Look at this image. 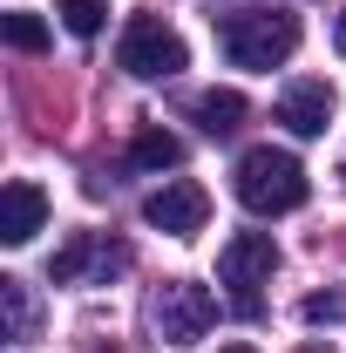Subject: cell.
Here are the masks:
<instances>
[{
  "label": "cell",
  "instance_id": "cell-11",
  "mask_svg": "<svg viewBox=\"0 0 346 353\" xmlns=\"http://www.w3.org/2000/svg\"><path fill=\"white\" fill-rule=\"evenodd\" d=\"M245 116H252V109H245L238 88H211V95H197V123H204V136H231Z\"/></svg>",
  "mask_w": 346,
  "mask_h": 353
},
{
  "label": "cell",
  "instance_id": "cell-1",
  "mask_svg": "<svg viewBox=\"0 0 346 353\" xmlns=\"http://www.w3.org/2000/svg\"><path fill=\"white\" fill-rule=\"evenodd\" d=\"M299 34L305 28H299L292 7H245V14H224V21H217L224 61H231V68H258V75H272L278 61H292Z\"/></svg>",
  "mask_w": 346,
  "mask_h": 353
},
{
  "label": "cell",
  "instance_id": "cell-3",
  "mask_svg": "<svg viewBox=\"0 0 346 353\" xmlns=\"http://www.w3.org/2000/svg\"><path fill=\"white\" fill-rule=\"evenodd\" d=\"M116 68L136 75V82H170V75L190 68V48H183V34L163 14H130V28L116 41Z\"/></svg>",
  "mask_w": 346,
  "mask_h": 353
},
{
  "label": "cell",
  "instance_id": "cell-2",
  "mask_svg": "<svg viewBox=\"0 0 346 353\" xmlns=\"http://www.w3.org/2000/svg\"><path fill=\"white\" fill-rule=\"evenodd\" d=\"M231 190H238V204L252 211V218H285V211H299L305 197H312V183H305V163L292 150H245L238 157V170H231Z\"/></svg>",
  "mask_w": 346,
  "mask_h": 353
},
{
  "label": "cell",
  "instance_id": "cell-7",
  "mask_svg": "<svg viewBox=\"0 0 346 353\" xmlns=\"http://www.w3.org/2000/svg\"><path fill=\"white\" fill-rule=\"evenodd\" d=\"M123 265H130V252H123V245H109V238H95V231H75V238L54 252L48 279H54V285H82V272L109 279V272H123Z\"/></svg>",
  "mask_w": 346,
  "mask_h": 353
},
{
  "label": "cell",
  "instance_id": "cell-5",
  "mask_svg": "<svg viewBox=\"0 0 346 353\" xmlns=\"http://www.w3.org/2000/svg\"><path fill=\"white\" fill-rule=\"evenodd\" d=\"M278 272V245H272V231H238V238H224V252H217V279L238 292V306L258 312V285Z\"/></svg>",
  "mask_w": 346,
  "mask_h": 353
},
{
  "label": "cell",
  "instance_id": "cell-18",
  "mask_svg": "<svg viewBox=\"0 0 346 353\" xmlns=\"http://www.w3.org/2000/svg\"><path fill=\"white\" fill-rule=\"evenodd\" d=\"M299 353H333V347H319V340H312V347H299Z\"/></svg>",
  "mask_w": 346,
  "mask_h": 353
},
{
  "label": "cell",
  "instance_id": "cell-14",
  "mask_svg": "<svg viewBox=\"0 0 346 353\" xmlns=\"http://www.w3.org/2000/svg\"><path fill=\"white\" fill-rule=\"evenodd\" d=\"M0 306H7V333H14V340H28L34 306H28V285H21V279H0Z\"/></svg>",
  "mask_w": 346,
  "mask_h": 353
},
{
  "label": "cell",
  "instance_id": "cell-15",
  "mask_svg": "<svg viewBox=\"0 0 346 353\" xmlns=\"http://www.w3.org/2000/svg\"><path fill=\"white\" fill-rule=\"evenodd\" d=\"M333 319H346V292H312L305 299V326H333Z\"/></svg>",
  "mask_w": 346,
  "mask_h": 353
},
{
  "label": "cell",
  "instance_id": "cell-8",
  "mask_svg": "<svg viewBox=\"0 0 346 353\" xmlns=\"http://www.w3.org/2000/svg\"><path fill=\"white\" fill-rule=\"evenodd\" d=\"M41 224H48V190L28 183V176H14L0 190V245H34Z\"/></svg>",
  "mask_w": 346,
  "mask_h": 353
},
{
  "label": "cell",
  "instance_id": "cell-19",
  "mask_svg": "<svg viewBox=\"0 0 346 353\" xmlns=\"http://www.w3.org/2000/svg\"><path fill=\"white\" fill-rule=\"evenodd\" d=\"M95 353H116V347H95Z\"/></svg>",
  "mask_w": 346,
  "mask_h": 353
},
{
  "label": "cell",
  "instance_id": "cell-4",
  "mask_svg": "<svg viewBox=\"0 0 346 353\" xmlns=\"http://www.w3.org/2000/svg\"><path fill=\"white\" fill-rule=\"evenodd\" d=\"M150 319H156V333H163L170 347H197V340L211 333V319H217V299H211V285H197V279H170V285L156 292Z\"/></svg>",
  "mask_w": 346,
  "mask_h": 353
},
{
  "label": "cell",
  "instance_id": "cell-9",
  "mask_svg": "<svg viewBox=\"0 0 346 353\" xmlns=\"http://www.w3.org/2000/svg\"><path fill=\"white\" fill-rule=\"evenodd\" d=\"M278 123L292 136H326V123H333V88L326 82H292L278 95Z\"/></svg>",
  "mask_w": 346,
  "mask_h": 353
},
{
  "label": "cell",
  "instance_id": "cell-13",
  "mask_svg": "<svg viewBox=\"0 0 346 353\" xmlns=\"http://www.w3.org/2000/svg\"><path fill=\"white\" fill-rule=\"evenodd\" d=\"M0 34H7V48H14V54H41V48H48V21L14 7V14H0Z\"/></svg>",
  "mask_w": 346,
  "mask_h": 353
},
{
  "label": "cell",
  "instance_id": "cell-6",
  "mask_svg": "<svg viewBox=\"0 0 346 353\" xmlns=\"http://www.w3.org/2000/svg\"><path fill=\"white\" fill-rule=\"evenodd\" d=\"M143 218H150V231H163V238H197L204 218H211V190L190 183V176H170L163 190L143 197Z\"/></svg>",
  "mask_w": 346,
  "mask_h": 353
},
{
  "label": "cell",
  "instance_id": "cell-12",
  "mask_svg": "<svg viewBox=\"0 0 346 353\" xmlns=\"http://www.w3.org/2000/svg\"><path fill=\"white\" fill-rule=\"evenodd\" d=\"M54 14H61V28H68L75 41H95V34L109 28V0H61Z\"/></svg>",
  "mask_w": 346,
  "mask_h": 353
},
{
  "label": "cell",
  "instance_id": "cell-16",
  "mask_svg": "<svg viewBox=\"0 0 346 353\" xmlns=\"http://www.w3.org/2000/svg\"><path fill=\"white\" fill-rule=\"evenodd\" d=\"M217 353H258V347H245V340H231V347H217Z\"/></svg>",
  "mask_w": 346,
  "mask_h": 353
},
{
  "label": "cell",
  "instance_id": "cell-10",
  "mask_svg": "<svg viewBox=\"0 0 346 353\" xmlns=\"http://www.w3.org/2000/svg\"><path fill=\"white\" fill-rule=\"evenodd\" d=\"M130 163H136V170H176V163H183V143H176L163 123H150V130H136Z\"/></svg>",
  "mask_w": 346,
  "mask_h": 353
},
{
  "label": "cell",
  "instance_id": "cell-17",
  "mask_svg": "<svg viewBox=\"0 0 346 353\" xmlns=\"http://www.w3.org/2000/svg\"><path fill=\"white\" fill-rule=\"evenodd\" d=\"M333 41H340V54H346V14H340V28H333Z\"/></svg>",
  "mask_w": 346,
  "mask_h": 353
}]
</instances>
